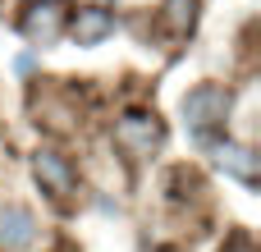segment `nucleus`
Here are the masks:
<instances>
[{"mask_svg": "<svg viewBox=\"0 0 261 252\" xmlns=\"http://www.w3.org/2000/svg\"><path fill=\"white\" fill-rule=\"evenodd\" d=\"M115 142L128 147V152H138V156H147V152L161 142V124H156V115H147V110H128V115H119V124H115Z\"/></svg>", "mask_w": 261, "mask_h": 252, "instance_id": "nucleus-4", "label": "nucleus"}, {"mask_svg": "<svg viewBox=\"0 0 261 252\" xmlns=\"http://www.w3.org/2000/svg\"><path fill=\"white\" fill-rule=\"evenodd\" d=\"M211 152H216L220 170H229V174L243 179V184H257V156H252L248 147H239V142H216Z\"/></svg>", "mask_w": 261, "mask_h": 252, "instance_id": "nucleus-7", "label": "nucleus"}, {"mask_svg": "<svg viewBox=\"0 0 261 252\" xmlns=\"http://www.w3.org/2000/svg\"><path fill=\"white\" fill-rule=\"evenodd\" d=\"M32 239H37V216L28 211V207H5L0 211V248L5 252H23L32 248Z\"/></svg>", "mask_w": 261, "mask_h": 252, "instance_id": "nucleus-6", "label": "nucleus"}, {"mask_svg": "<svg viewBox=\"0 0 261 252\" xmlns=\"http://www.w3.org/2000/svg\"><path fill=\"white\" fill-rule=\"evenodd\" d=\"M18 28H23V37H28L32 46H50V41H60L64 28H69V5H64V0H32V5L23 9Z\"/></svg>", "mask_w": 261, "mask_h": 252, "instance_id": "nucleus-2", "label": "nucleus"}, {"mask_svg": "<svg viewBox=\"0 0 261 252\" xmlns=\"http://www.w3.org/2000/svg\"><path fill=\"white\" fill-rule=\"evenodd\" d=\"M78 46H101L110 32H115V9L106 5H83V9H69V28H64Z\"/></svg>", "mask_w": 261, "mask_h": 252, "instance_id": "nucleus-3", "label": "nucleus"}, {"mask_svg": "<svg viewBox=\"0 0 261 252\" xmlns=\"http://www.w3.org/2000/svg\"><path fill=\"white\" fill-rule=\"evenodd\" d=\"M32 170H37V179H41V188L46 193H55V197H69L73 193V165H69V156H60V152H50V147H41L37 156H32Z\"/></svg>", "mask_w": 261, "mask_h": 252, "instance_id": "nucleus-5", "label": "nucleus"}, {"mask_svg": "<svg viewBox=\"0 0 261 252\" xmlns=\"http://www.w3.org/2000/svg\"><path fill=\"white\" fill-rule=\"evenodd\" d=\"M225 252H257V248H252L248 239H229V243H225Z\"/></svg>", "mask_w": 261, "mask_h": 252, "instance_id": "nucleus-9", "label": "nucleus"}, {"mask_svg": "<svg viewBox=\"0 0 261 252\" xmlns=\"http://www.w3.org/2000/svg\"><path fill=\"white\" fill-rule=\"evenodd\" d=\"M165 28H174V32H188L193 23H197V0H165Z\"/></svg>", "mask_w": 261, "mask_h": 252, "instance_id": "nucleus-8", "label": "nucleus"}, {"mask_svg": "<svg viewBox=\"0 0 261 252\" xmlns=\"http://www.w3.org/2000/svg\"><path fill=\"white\" fill-rule=\"evenodd\" d=\"M184 124H188V133H197V138H211V129H220L225 124V115H229V92L220 87V83H197L188 96H184Z\"/></svg>", "mask_w": 261, "mask_h": 252, "instance_id": "nucleus-1", "label": "nucleus"}]
</instances>
